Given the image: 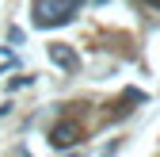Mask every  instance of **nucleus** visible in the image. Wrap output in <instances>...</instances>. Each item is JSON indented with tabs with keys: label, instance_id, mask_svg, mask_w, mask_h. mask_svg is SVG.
<instances>
[{
	"label": "nucleus",
	"instance_id": "3",
	"mask_svg": "<svg viewBox=\"0 0 160 157\" xmlns=\"http://www.w3.org/2000/svg\"><path fill=\"white\" fill-rule=\"evenodd\" d=\"M50 57H53L57 65H65V69H76V54H72V50H65L61 42H57V46H50Z\"/></svg>",
	"mask_w": 160,
	"mask_h": 157
},
{
	"label": "nucleus",
	"instance_id": "2",
	"mask_svg": "<svg viewBox=\"0 0 160 157\" xmlns=\"http://www.w3.org/2000/svg\"><path fill=\"white\" fill-rule=\"evenodd\" d=\"M50 142L53 146H72V142H80V127L76 123H57L53 134H50Z\"/></svg>",
	"mask_w": 160,
	"mask_h": 157
},
{
	"label": "nucleus",
	"instance_id": "1",
	"mask_svg": "<svg viewBox=\"0 0 160 157\" xmlns=\"http://www.w3.org/2000/svg\"><path fill=\"white\" fill-rule=\"evenodd\" d=\"M76 8H80V0H34V23H38V27L69 23Z\"/></svg>",
	"mask_w": 160,
	"mask_h": 157
}]
</instances>
